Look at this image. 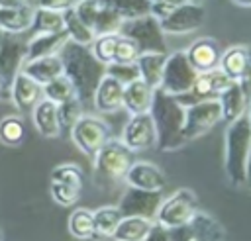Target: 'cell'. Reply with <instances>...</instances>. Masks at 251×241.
<instances>
[{
	"label": "cell",
	"instance_id": "f35d334b",
	"mask_svg": "<svg viewBox=\"0 0 251 241\" xmlns=\"http://www.w3.org/2000/svg\"><path fill=\"white\" fill-rule=\"evenodd\" d=\"M59 110V121H61V129H71L73 123L82 116V102L78 98H73L69 102H63L57 106Z\"/></svg>",
	"mask_w": 251,
	"mask_h": 241
},
{
	"label": "cell",
	"instance_id": "74e56055",
	"mask_svg": "<svg viewBox=\"0 0 251 241\" xmlns=\"http://www.w3.org/2000/svg\"><path fill=\"white\" fill-rule=\"evenodd\" d=\"M122 24H124V18L116 10H112L108 6H102V10H100V14H98V18H96V22L92 25V31H94V35L120 33Z\"/></svg>",
	"mask_w": 251,
	"mask_h": 241
},
{
	"label": "cell",
	"instance_id": "ffe728a7",
	"mask_svg": "<svg viewBox=\"0 0 251 241\" xmlns=\"http://www.w3.org/2000/svg\"><path fill=\"white\" fill-rule=\"evenodd\" d=\"M122 100H124V84L114 76L104 74V78L98 82L92 96L94 108L100 114H112L118 108H122Z\"/></svg>",
	"mask_w": 251,
	"mask_h": 241
},
{
	"label": "cell",
	"instance_id": "30bf717a",
	"mask_svg": "<svg viewBox=\"0 0 251 241\" xmlns=\"http://www.w3.org/2000/svg\"><path fill=\"white\" fill-rule=\"evenodd\" d=\"M218 121H222V106L218 98L214 100H202L196 104H190L184 108V139L192 141L196 137H202L208 133Z\"/></svg>",
	"mask_w": 251,
	"mask_h": 241
},
{
	"label": "cell",
	"instance_id": "8d00e7d4",
	"mask_svg": "<svg viewBox=\"0 0 251 241\" xmlns=\"http://www.w3.org/2000/svg\"><path fill=\"white\" fill-rule=\"evenodd\" d=\"M120 33H110V35H96L90 43V51L92 55L102 63V65H110L114 63V53H116V45H118Z\"/></svg>",
	"mask_w": 251,
	"mask_h": 241
},
{
	"label": "cell",
	"instance_id": "60d3db41",
	"mask_svg": "<svg viewBox=\"0 0 251 241\" xmlns=\"http://www.w3.org/2000/svg\"><path fill=\"white\" fill-rule=\"evenodd\" d=\"M102 6H104V4H102L100 0H78L73 10H75L76 16L92 29V25H94V22H96V18H98Z\"/></svg>",
	"mask_w": 251,
	"mask_h": 241
},
{
	"label": "cell",
	"instance_id": "ba28073f",
	"mask_svg": "<svg viewBox=\"0 0 251 241\" xmlns=\"http://www.w3.org/2000/svg\"><path fill=\"white\" fill-rule=\"evenodd\" d=\"M84 186V172L75 163H61L49 174V192L59 206H73Z\"/></svg>",
	"mask_w": 251,
	"mask_h": 241
},
{
	"label": "cell",
	"instance_id": "bcb514c9",
	"mask_svg": "<svg viewBox=\"0 0 251 241\" xmlns=\"http://www.w3.org/2000/svg\"><path fill=\"white\" fill-rule=\"evenodd\" d=\"M237 82H239V86H241L243 94L247 96V100H249V104H251V51H249V65H247V69H245L243 76H241Z\"/></svg>",
	"mask_w": 251,
	"mask_h": 241
},
{
	"label": "cell",
	"instance_id": "d590c367",
	"mask_svg": "<svg viewBox=\"0 0 251 241\" xmlns=\"http://www.w3.org/2000/svg\"><path fill=\"white\" fill-rule=\"evenodd\" d=\"M104 6L116 10L124 20H133L139 16L149 14L151 2L149 0H100Z\"/></svg>",
	"mask_w": 251,
	"mask_h": 241
},
{
	"label": "cell",
	"instance_id": "4dcf8cb0",
	"mask_svg": "<svg viewBox=\"0 0 251 241\" xmlns=\"http://www.w3.org/2000/svg\"><path fill=\"white\" fill-rule=\"evenodd\" d=\"M61 14H63V29H65L69 41H75V43H80V45H90L96 35H94V31L76 16V12L71 8V10L61 12Z\"/></svg>",
	"mask_w": 251,
	"mask_h": 241
},
{
	"label": "cell",
	"instance_id": "52a82bcc",
	"mask_svg": "<svg viewBox=\"0 0 251 241\" xmlns=\"http://www.w3.org/2000/svg\"><path fill=\"white\" fill-rule=\"evenodd\" d=\"M198 212V198L190 188H178L171 196L163 198L155 221L161 223L167 229H176L192 219V216Z\"/></svg>",
	"mask_w": 251,
	"mask_h": 241
},
{
	"label": "cell",
	"instance_id": "9c48e42d",
	"mask_svg": "<svg viewBox=\"0 0 251 241\" xmlns=\"http://www.w3.org/2000/svg\"><path fill=\"white\" fill-rule=\"evenodd\" d=\"M196 76H198V72L188 63L186 53L184 51H175V53L167 55L159 88L163 92H167V94H171V96L176 98V96L186 94L192 88Z\"/></svg>",
	"mask_w": 251,
	"mask_h": 241
},
{
	"label": "cell",
	"instance_id": "4316f807",
	"mask_svg": "<svg viewBox=\"0 0 251 241\" xmlns=\"http://www.w3.org/2000/svg\"><path fill=\"white\" fill-rule=\"evenodd\" d=\"M249 45H231L226 51H222L220 57V65L218 69L229 78V80H239L249 65Z\"/></svg>",
	"mask_w": 251,
	"mask_h": 241
},
{
	"label": "cell",
	"instance_id": "277c9868",
	"mask_svg": "<svg viewBox=\"0 0 251 241\" xmlns=\"http://www.w3.org/2000/svg\"><path fill=\"white\" fill-rule=\"evenodd\" d=\"M94 161V178L98 184L102 180L118 182L126 176L127 169L133 163V151H129L120 139H110L92 159Z\"/></svg>",
	"mask_w": 251,
	"mask_h": 241
},
{
	"label": "cell",
	"instance_id": "484cf974",
	"mask_svg": "<svg viewBox=\"0 0 251 241\" xmlns=\"http://www.w3.org/2000/svg\"><path fill=\"white\" fill-rule=\"evenodd\" d=\"M22 71L31 76L35 82H39L41 86H45L47 82L55 80L57 76L63 74V63L59 53L57 55H49V57H39V59H31L25 61L22 65Z\"/></svg>",
	"mask_w": 251,
	"mask_h": 241
},
{
	"label": "cell",
	"instance_id": "603a6c76",
	"mask_svg": "<svg viewBox=\"0 0 251 241\" xmlns=\"http://www.w3.org/2000/svg\"><path fill=\"white\" fill-rule=\"evenodd\" d=\"M67 41H69V37H67L65 29L63 31H55V33H37V35H31L25 41V61L39 59V57H49V55H57Z\"/></svg>",
	"mask_w": 251,
	"mask_h": 241
},
{
	"label": "cell",
	"instance_id": "44dd1931",
	"mask_svg": "<svg viewBox=\"0 0 251 241\" xmlns=\"http://www.w3.org/2000/svg\"><path fill=\"white\" fill-rule=\"evenodd\" d=\"M31 120H33V125L35 129L39 131L41 137L45 139H55L61 135V121H59V110H57V104L47 100V98H41L35 108L31 110Z\"/></svg>",
	"mask_w": 251,
	"mask_h": 241
},
{
	"label": "cell",
	"instance_id": "f546056e",
	"mask_svg": "<svg viewBox=\"0 0 251 241\" xmlns=\"http://www.w3.org/2000/svg\"><path fill=\"white\" fill-rule=\"evenodd\" d=\"M94 212V237H112L124 217L118 206H100Z\"/></svg>",
	"mask_w": 251,
	"mask_h": 241
},
{
	"label": "cell",
	"instance_id": "d6a6232c",
	"mask_svg": "<svg viewBox=\"0 0 251 241\" xmlns=\"http://www.w3.org/2000/svg\"><path fill=\"white\" fill-rule=\"evenodd\" d=\"M25 139V125L20 116H4L0 120V143L6 147H20Z\"/></svg>",
	"mask_w": 251,
	"mask_h": 241
},
{
	"label": "cell",
	"instance_id": "e0dca14e",
	"mask_svg": "<svg viewBox=\"0 0 251 241\" xmlns=\"http://www.w3.org/2000/svg\"><path fill=\"white\" fill-rule=\"evenodd\" d=\"M43 98V86L20 71L10 80V100L20 112H31L35 104Z\"/></svg>",
	"mask_w": 251,
	"mask_h": 241
},
{
	"label": "cell",
	"instance_id": "7dc6e473",
	"mask_svg": "<svg viewBox=\"0 0 251 241\" xmlns=\"http://www.w3.org/2000/svg\"><path fill=\"white\" fill-rule=\"evenodd\" d=\"M0 100H10V80L0 72Z\"/></svg>",
	"mask_w": 251,
	"mask_h": 241
},
{
	"label": "cell",
	"instance_id": "681fc988",
	"mask_svg": "<svg viewBox=\"0 0 251 241\" xmlns=\"http://www.w3.org/2000/svg\"><path fill=\"white\" fill-rule=\"evenodd\" d=\"M245 186H247V188H251V153H249L247 167H245Z\"/></svg>",
	"mask_w": 251,
	"mask_h": 241
},
{
	"label": "cell",
	"instance_id": "11a10c76",
	"mask_svg": "<svg viewBox=\"0 0 251 241\" xmlns=\"http://www.w3.org/2000/svg\"><path fill=\"white\" fill-rule=\"evenodd\" d=\"M0 241H4V235H2V231H0Z\"/></svg>",
	"mask_w": 251,
	"mask_h": 241
},
{
	"label": "cell",
	"instance_id": "b9f144b4",
	"mask_svg": "<svg viewBox=\"0 0 251 241\" xmlns=\"http://www.w3.org/2000/svg\"><path fill=\"white\" fill-rule=\"evenodd\" d=\"M106 74L114 76V78L120 80L122 84H127V82L139 78V72H137L135 63H133V65H118V63H110V65H106Z\"/></svg>",
	"mask_w": 251,
	"mask_h": 241
},
{
	"label": "cell",
	"instance_id": "836d02e7",
	"mask_svg": "<svg viewBox=\"0 0 251 241\" xmlns=\"http://www.w3.org/2000/svg\"><path fill=\"white\" fill-rule=\"evenodd\" d=\"M29 31H31V35L63 31V14L51 12V10H43V8H35Z\"/></svg>",
	"mask_w": 251,
	"mask_h": 241
},
{
	"label": "cell",
	"instance_id": "6da1fadb",
	"mask_svg": "<svg viewBox=\"0 0 251 241\" xmlns=\"http://www.w3.org/2000/svg\"><path fill=\"white\" fill-rule=\"evenodd\" d=\"M63 63V74L73 82L82 106L92 100L98 82L106 74V65H102L90 51V45H80L67 41L59 51Z\"/></svg>",
	"mask_w": 251,
	"mask_h": 241
},
{
	"label": "cell",
	"instance_id": "cb8c5ba5",
	"mask_svg": "<svg viewBox=\"0 0 251 241\" xmlns=\"http://www.w3.org/2000/svg\"><path fill=\"white\" fill-rule=\"evenodd\" d=\"M33 6L24 4L16 8H0V33L22 35L29 31L33 20Z\"/></svg>",
	"mask_w": 251,
	"mask_h": 241
},
{
	"label": "cell",
	"instance_id": "83f0119b",
	"mask_svg": "<svg viewBox=\"0 0 251 241\" xmlns=\"http://www.w3.org/2000/svg\"><path fill=\"white\" fill-rule=\"evenodd\" d=\"M165 61H167V53H141L135 61L139 78L153 90L159 88V84H161Z\"/></svg>",
	"mask_w": 251,
	"mask_h": 241
},
{
	"label": "cell",
	"instance_id": "7c38bea8",
	"mask_svg": "<svg viewBox=\"0 0 251 241\" xmlns=\"http://www.w3.org/2000/svg\"><path fill=\"white\" fill-rule=\"evenodd\" d=\"M206 20V10L202 4L196 2H184L173 8V12L161 20V29L163 33H173V35H184L194 29H198Z\"/></svg>",
	"mask_w": 251,
	"mask_h": 241
},
{
	"label": "cell",
	"instance_id": "f1b7e54d",
	"mask_svg": "<svg viewBox=\"0 0 251 241\" xmlns=\"http://www.w3.org/2000/svg\"><path fill=\"white\" fill-rule=\"evenodd\" d=\"M155 219L137 217V216H124L116 233L112 235L114 241H145L151 225Z\"/></svg>",
	"mask_w": 251,
	"mask_h": 241
},
{
	"label": "cell",
	"instance_id": "8992f818",
	"mask_svg": "<svg viewBox=\"0 0 251 241\" xmlns=\"http://www.w3.org/2000/svg\"><path fill=\"white\" fill-rule=\"evenodd\" d=\"M71 131V139L73 143L90 159L96 157V153L112 139V129L110 125L98 118V116H90V114H82L75 123L73 127L69 129Z\"/></svg>",
	"mask_w": 251,
	"mask_h": 241
},
{
	"label": "cell",
	"instance_id": "f6af8a7d",
	"mask_svg": "<svg viewBox=\"0 0 251 241\" xmlns=\"http://www.w3.org/2000/svg\"><path fill=\"white\" fill-rule=\"evenodd\" d=\"M173 4H165V2H151V8H149V14L155 18V20H165L171 12H173Z\"/></svg>",
	"mask_w": 251,
	"mask_h": 241
},
{
	"label": "cell",
	"instance_id": "8fae6325",
	"mask_svg": "<svg viewBox=\"0 0 251 241\" xmlns=\"http://www.w3.org/2000/svg\"><path fill=\"white\" fill-rule=\"evenodd\" d=\"M171 241H226V231L214 216L198 210L190 221L171 229Z\"/></svg>",
	"mask_w": 251,
	"mask_h": 241
},
{
	"label": "cell",
	"instance_id": "e575fe53",
	"mask_svg": "<svg viewBox=\"0 0 251 241\" xmlns=\"http://www.w3.org/2000/svg\"><path fill=\"white\" fill-rule=\"evenodd\" d=\"M43 98H47V100H51L59 106V104L69 102V100L78 98V96H76V90H75L73 82L65 74H61V76H57L55 80H51L43 86Z\"/></svg>",
	"mask_w": 251,
	"mask_h": 241
},
{
	"label": "cell",
	"instance_id": "ac0fdd59",
	"mask_svg": "<svg viewBox=\"0 0 251 241\" xmlns=\"http://www.w3.org/2000/svg\"><path fill=\"white\" fill-rule=\"evenodd\" d=\"M184 53H186L188 63L192 65V69L198 74L218 69L220 57H222V49H220L218 41L212 37H200V39L192 41Z\"/></svg>",
	"mask_w": 251,
	"mask_h": 241
},
{
	"label": "cell",
	"instance_id": "7a4b0ae2",
	"mask_svg": "<svg viewBox=\"0 0 251 241\" xmlns=\"http://www.w3.org/2000/svg\"><path fill=\"white\" fill-rule=\"evenodd\" d=\"M149 116L155 125V135H157L155 147L159 151H165V153L178 151L180 147H184L188 143L182 133L184 106L175 96L163 92L161 88H155Z\"/></svg>",
	"mask_w": 251,
	"mask_h": 241
},
{
	"label": "cell",
	"instance_id": "ab89813d",
	"mask_svg": "<svg viewBox=\"0 0 251 241\" xmlns=\"http://www.w3.org/2000/svg\"><path fill=\"white\" fill-rule=\"evenodd\" d=\"M139 55L141 53H139L137 45L131 39L120 35L118 45H116V53H114V63H118V65H133Z\"/></svg>",
	"mask_w": 251,
	"mask_h": 241
},
{
	"label": "cell",
	"instance_id": "db71d44e",
	"mask_svg": "<svg viewBox=\"0 0 251 241\" xmlns=\"http://www.w3.org/2000/svg\"><path fill=\"white\" fill-rule=\"evenodd\" d=\"M188 2H196V4H202V0H188Z\"/></svg>",
	"mask_w": 251,
	"mask_h": 241
},
{
	"label": "cell",
	"instance_id": "d6986e66",
	"mask_svg": "<svg viewBox=\"0 0 251 241\" xmlns=\"http://www.w3.org/2000/svg\"><path fill=\"white\" fill-rule=\"evenodd\" d=\"M25 63V41L18 39V35L0 33V72L12 80Z\"/></svg>",
	"mask_w": 251,
	"mask_h": 241
},
{
	"label": "cell",
	"instance_id": "816d5d0a",
	"mask_svg": "<svg viewBox=\"0 0 251 241\" xmlns=\"http://www.w3.org/2000/svg\"><path fill=\"white\" fill-rule=\"evenodd\" d=\"M231 2H235L241 8H251V0H231Z\"/></svg>",
	"mask_w": 251,
	"mask_h": 241
},
{
	"label": "cell",
	"instance_id": "f907efd6",
	"mask_svg": "<svg viewBox=\"0 0 251 241\" xmlns=\"http://www.w3.org/2000/svg\"><path fill=\"white\" fill-rule=\"evenodd\" d=\"M149 2H165V4H173V6H178V4H184L188 0H149Z\"/></svg>",
	"mask_w": 251,
	"mask_h": 241
},
{
	"label": "cell",
	"instance_id": "5bb4252c",
	"mask_svg": "<svg viewBox=\"0 0 251 241\" xmlns=\"http://www.w3.org/2000/svg\"><path fill=\"white\" fill-rule=\"evenodd\" d=\"M129 151L139 153L147 151L157 143L155 135V125L149 114H137L127 120V123L122 129V139H120Z\"/></svg>",
	"mask_w": 251,
	"mask_h": 241
},
{
	"label": "cell",
	"instance_id": "c3c4849f",
	"mask_svg": "<svg viewBox=\"0 0 251 241\" xmlns=\"http://www.w3.org/2000/svg\"><path fill=\"white\" fill-rule=\"evenodd\" d=\"M24 4H27V0H0V8H16Z\"/></svg>",
	"mask_w": 251,
	"mask_h": 241
},
{
	"label": "cell",
	"instance_id": "2e32d148",
	"mask_svg": "<svg viewBox=\"0 0 251 241\" xmlns=\"http://www.w3.org/2000/svg\"><path fill=\"white\" fill-rule=\"evenodd\" d=\"M124 180L131 188L149 190V192H163L167 186L165 172L155 163H149V161H133L131 167L127 169Z\"/></svg>",
	"mask_w": 251,
	"mask_h": 241
},
{
	"label": "cell",
	"instance_id": "d4e9b609",
	"mask_svg": "<svg viewBox=\"0 0 251 241\" xmlns=\"http://www.w3.org/2000/svg\"><path fill=\"white\" fill-rule=\"evenodd\" d=\"M218 102L222 106V120L226 123L239 120L241 116L247 114V108H249V100L243 94L239 82H235V80L218 96Z\"/></svg>",
	"mask_w": 251,
	"mask_h": 241
},
{
	"label": "cell",
	"instance_id": "9a60e30c",
	"mask_svg": "<svg viewBox=\"0 0 251 241\" xmlns=\"http://www.w3.org/2000/svg\"><path fill=\"white\" fill-rule=\"evenodd\" d=\"M163 198H165L163 192H149V190H139V188L127 186V190L122 194L118 208L124 216L155 219V214H157Z\"/></svg>",
	"mask_w": 251,
	"mask_h": 241
},
{
	"label": "cell",
	"instance_id": "ee69618b",
	"mask_svg": "<svg viewBox=\"0 0 251 241\" xmlns=\"http://www.w3.org/2000/svg\"><path fill=\"white\" fill-rule=\"evenodd\" d=\"M145 241H171V229H167L161 223L153 221V225H151Z\"/></svg>",
	"mask_w": 251,
	"mask_h": 241
},
{
	"label": "cell",
	"instance_id": "7bdbcfd3",
	"mask_svg": "<svg viewBox=\"0 0 251 241\" xmlns=\"http://www.w3.org/2000/svg\"><path fill=\"white\" fill-rule=\"evenodd\" d=\"M78 0H33V8H43V10H51V12H65L75 8Z\"/></svg>",
	"mask_w": 251,
	"mask_h": 241
},
{
	"label": "cell",
	"instance_id": "7402d4cb",
	"mask_svg": "<svg viewBox=\"0 0 251 241\" xmlns=\"http://www.w3.org/2000/svg\"><path fill=\"white\" fill-rule=\"evenodd\" d=\"M153 88L147 86L141 78H135L127 84H124V100H122V108L127 110L129 116H137V114H149L151 102H153Z\"/></svg>",
	"mask_w": 251,
	"mask_h": 241
},
{
	"label": "cell",
	"instance_id": "5b68a950",
	"mask_svg": "<svg viewBox=\"0 0 251 241\" xmlns=\"http://www.w3.org/2000/svg\"><path fill=\"white\" fill-rule=\"evenodd\" d=\"M120 35L131 39L137 45L139 53H167V41L161 29V22L155 20L151 14L124 20Z\"/></svg>",
	"mask_w": 251,
	"mask_h": 241
},
{
	"label": "cell",
	"instance_id": "f5cc1de1",
	"mask_svg": "<svg viewBox=\"0 0 251 241\" xmlns=\"http://www.w3.org/2000/svg\"><path fill=\"white\" fill-rule=\"evenodd\" d=\"M247 120H249V125H251V104H249V108H247Z\"/></svg>",
	"mask_w": 251,
	"mask_h": 241
},
{
	"label": "cell",
	"instance_id": "1f68e13d",
	"mask_svg": "<svg viewBox=\"0 0 251 241\" xmlns=\"http://www.w3.org/2000/svg\"><path fill=\"white\" fill-rule=\"evenodd\" d=\"M69 231L73 237L88 241L94 237V212L88 208H76L69 216Z\"/></svg>",
	"mask_w": 251,
	"mask_h": 241
},
{
	"label": "cell",
	"instance_id": "4fadbf2b",
	"mask_svg": "<svg viewBox=\"0 0 251 241\" xmlns=\"http://www.w3.org/2000/svg\"><path fill=\"white\" fill-rule=\"evenodd\" d=\"M233 80H229L220 69H214V71H208V72H200L192 84V88L182 94V96H176V100L186 108L190 104H196V102H202V100H214L218 98Z\"/></svg>",
	"mask_w": 251,
	"mask_h": 241
},
{
	"label": "cell",
	"instance_id": "3957f363",
	"mask_svg": "<svg viewBox=\"0 0 251 241\" xmlns=\"http://www.w3.org/2000/svg\"><path fill=\"white\" fill-rule=\"evenodd\" d=\"M224 137H226L224 139V145H226L224 167H226L227 180L233 186H243L245 167H247V159L251 153V125H249L247 114L227 123Z\"/></svg>",
	"mask_w": 251,
	"mask_h": 241
}]
</instances>
